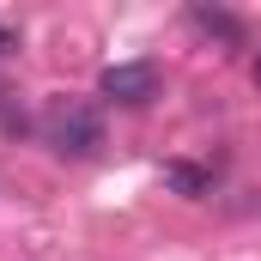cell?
<instances>
[{
    "instance_id": "1",
    "label": "cell",
    "mask_w": 261,
    "mask_h": 261,
    "mask_svg": "<svg viewBox=\"0 0 261 261\" xmlns=\"http://www.w3.org/2000/svg\"><path fill=\"white\" fill-rule=\"evenodd\" d=\"M43 140L61 152V158H91L103 146V116L85 103V97H55L49 116H43Z\"/></svg>"
},
{
    "instance_id": "2",
    "label": "cell",
    "mask_w": 261,
    "mask_h": 261,
    "mask_svg": "<svg viewBox=\"0 0 261 261\" xmlns=\"http://www.w3.org/2000/svg\"><path fill=\"white\" fill-rule=\"evenodd\" d=\"M97 91H103L110 103H122V110H146V103L158 97V67L152 61H116V67H103Z\"/></svg>"
},
{
    "instance_id": "3",
    "label": "cell",
    "mask_w": 261,
    "mask_h": 261,
    "mask_svg": "<svg viewBox=\"0 0 261 261\" xmlns=\"http://www.w3.org/2000/svg\"><path fill=\"white\" fill-rule=\"evenodd\" d=\"M189 24L219 37V43H243V18L237 12H219V6H189Z\"/></svg>"
},
{
    "instance_id": "4",
    "label": "cell",
    "mask_w": 261,
    "mask_h": 261,
    "mask_svg": "<svg viewBox=\"0 0 261 261\" xmlns=\"http://www.w3.org/2000/svg\"><path fill=\"white\" fill-rule=\"evenodd\" d=\"M164 182H170L182 200L213 195V170H200V164H182V158H170V164H164Z\"/></svg>"
},
{
    "instance_id": "5",
    "label": "cell",
    "mask_w": 261,
    "mask_h": 261,
    "mask_svg": "<svg viewBox=\"0 0 261 261\" xmlns=\"http://www.w3.org/2000/svg\"><path fill=\"white\" fill-rule=\"evenodd\" d=\"M12 49H18V31H12V24L0 18V55H12Z\"/></svg>"
},
{
    "instance_id": "6",
    "label": "cell",
    "mask_w": 261,
    "mask_h": 261,
    "mask_svg": "<svg viewBox=\"0 0 261 261\" xmlns=\"http://www.w3.org/2000/svg\"><path fill=\"white\" fill-rule=\"evenodd\" d=\"M249 73H255V85H261V49H255V61H249Z\"/></svg>"
}]
</instances>
